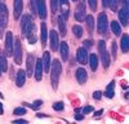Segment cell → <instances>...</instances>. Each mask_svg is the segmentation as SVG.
<instances>
[{
	"instance_id": "obj_7",
	"label": "cell",
	"mask_w": 129,
	"mask_h": 124,
	"mask_svg": "<svg viewBox=\"0 0 129 124\" xmlns=\"http://www.w3.org/2000/svg\"><path fill=\"white\" fill-rule=\"evenodd\" d=\"M85 18V3L84 2H80L75 9V19L78 22H83Z\"/></svg>"
},
{
	"instance_id": "obj_8",
	"label": "cell",
	"mask_w": 129,
	"mask_h": 124,
	"mask_svg": "<svg viewBox=\"0 0 129 124\" xmlns=\"http://www.w3.org/2000/svg\"><path fill=\"white\" fill-rule=\"evenodd\" d=\"M0 23L4 27L8 23V8L4 3V0H0Z\"/></svg>"
},
{
	"instance_id": "obj_21",
	"label": "cell",
	"mask_w": 129,
	"mask_h": 124,
	"mask_svg": "<svg viewBox=\"0 0 129 124\" xmlns=\"http://www.w3.org/2000/svg\"><path fill=\"white\" fill-rule=\"evenodd\" d=\"M66 17H63L62 14L58 17V26H59V30H61V34L62 36L66 35Z\"/></svg>"
},
{
	"instance_id": "obj_2",
	"label": "cell",
	"mask_w": 129,
	"mask_h": 124,
	"mask_svg": "<svg viewBox=\"0 0 129 124\" xmlns=\"http://www.w3.org/2000/svg\"><path fill=\"white\" fill-rule=\"evenodd\" d=\"M98 50L101 53V59H102V64H103V67L107 69L111 64V59H110V56H109V52L106 50V43L103 40H100L98 43Z\"/></svg>"
},
{
	"instance_id": "obj_29",
	"label": "cell",
	"mask_w": 129,
	"mask_h": 124,
	"mask_svg": "<svg viewBox=\"0 0 129 124\" xmlns=\"http://www.w3.org/2000/svg\"><path fill=\"white\" fill-rule=\"evenodd\" d=\"M0 66H2V71L3 72H5L7 70H8V64H7V58H5V56L2 53L0 54Z\"/></svg>"
},
{
	"instance_id": "obj_11",
	"label": "cell",
	"mask_w": 129,
	"mask_h": 124,
	"mask_svg": "<svg viewBox=\"0 0 129 124\" xmlns=\"http://www.w3.org/2000/svg\"><path fill=\"white\" fill-rule=\"evenodd\" d=\"M76 59L79 64L81 65H85V64H88V52L85 48H79L78 52H76Z\"/></svg>"
},
{
	"instance_id": "obj_23",
	"label": "cell",
	"mask_w": 129,
	"mask_h": 124,
	"mask_svg": "<svg viewBox=\"0 0 129 124\" xmlns=\"http://www.w3.org/2000/svg\"><path fill=\"white\" fill-rule=\"evenodd\" d=\"M41 61H43V67H44V71H49V67H50V56H49V52H45Z\"/></svg>"
},
{
	"instance_id": "obj_36",
	"label": "cell",
	"mask_w": 129,
	"mask_h": 124,
	"mask_svg": "<svg viewBox=\"0 0 129 124\" xmlns=\"http://www.w3.org/2000/svg\"><path fill=\"white\" fill-rule=\"evenodd\" d=\"M30 8L34 13H36V0H30Z\"/></svg>"
},
{
	"instance_id": "obj_43",
	"label": "cell",
	"mask_w": 129,
	"mask_h": 124,
	"mask_svg": "<svg viewBox=\"0 0 129 124\" xmlns=\"http://www.w3.org/2000/svg\"><path fill=\"white\" fill-rule=\"evenodd\" d=\"M14 123H21V124H26L27 120H23V119H18V120H14Z\"/></svg>"
},
{
	"instance_id": "obj_32",
	"label": "cell",
	"mask_w": 129,
	"mask_h": 124,
	"mask_svg": "<svg viewBox=\"0 0 129 124\" xmlns=\"http://www.w3.org/2000/svg\"><path fill=\"white\" fill-rule=\"evenodd\" d=\"M72 31H74V34H75V36L76 38H81L83 36V28L80 27V26H74L72 27Z\"/></svg>"
},
{
	"instance_id": "obj_48",
	"label": "cell",
	"mask_w": 129,
	"mask_h": 124,
	"mask_svg": "<svg viewBox=\"0 0 129 124\" xmlns=\"http://www.w3.org/2000/svg\"><path fill=\"white\" fill-rule=\"evenodd\" d=\"M2 72H3V71H2V66H0V76H2Z\"/></svg>"
},
{
	"instance_id": "obj_46",
	"label": "cell",
	"mask_w": 129,
	"mask_h": 124,
	"mask_svg": "<svg viewBox=\"0 0 129 124\" xmlns=\"http://www.w3.org/2000/svg\"><path fill=\"white\" fill-rule=\"evenodd\" d=\"M4 112V109H3V103H0V115Z\"/></svg>"
},
{
	"instance_id": "obj_12",
	"label": "cell",
	"mask_w": 129,
	"mask_h": 124,
	"mask_svg": "<svg viewBox=\"0 0 129 124\" xmlns=\"http://www.w3.org/2000/svg\"><path fill=\"white\" fill-rule=\"evenodd\" d=\"M49 38H50V48L53 52H56L59 47V39H58V34L56 33V31H50L49 34Z\"/></svg>"
},
{
	"instance_id": "obj_17",
	"label": "cell",
	"mask_w": 129,
	"mask_h": 124,
	"mask_svg": "<svg viewBox=\"0 0 129 124\" xmlns=\"http://www.w3.org/2000/svg\"><path fill=\"white\" fill-rule=\"evenodd\" d=\"M26 81V72L23 70H18L17 71V78H16V84L17 87H23Z\"/></svg>"
},
{
	"instance_id": "obj_15",
	"label": "cell",
	"mask_w": 129,
	"mask_h": 124,
	"mask_svg": "<svg viewBox=\"0 0 129 124\" xmlns=\"http://www.w3.org/2000/svg\"><path fill=\"white\" fill-rule=\"evenodd\" d=\"M35 79L36 80H41L43 78V71H44V67H43V61L41 58L40 59H36V64H35Z\"/></svg>"
},
{
	"instance_id": "obj_49",
	"label": "cell",
	"mask_w": 129,
	"mask_h": 124,
	"mask_svg": "<svg viewBox=\"0 0 129 124\" xmlns=\"http://www.w3.org/2000/svg\"><path fill=\"white\" fill-rule=\"evenodd\" d=\"M72 2H78V0H72Z\"/></svg>"
},
{
	"instance_id": "obj_33",
	"label": "cell",
	"mask_w": 129,
	"mask_h": 124,
	"mask_svg": "<svg viewBox=\"0 0 129 124\" xmlns=\"http://www.w3.org/2000/svg\"><path fill=\"white\" fill-rule=\"evenodd\" d=\"M13 114L14 115H23V114H26V109L25 107H17V109H14Z\"/></svg>"
},
{
	"instance_id": "obj_28",
	"label": "cell",
	"mask_w": 129,
	"mask_h": 124,
	"mask_svg": "<svg viewBox=\"0 0 129 124\" xmlns=\"http://www.w3.org/2000/svg\"><path fill=\"white\" fill-rule=\"evenodd\" d=\"M111 30H112V33L116 35V36H119L121 34V28H120V25L116 22V21H112L111 22Z\"/></svg>"
},
{
	"instance_id": "obj_19",
	"label": "cell",
	"mask_w": 129,
	"mask_h": 124,
	"mask_svg": "<svg viewBox=\"0 0 129 124\" xmlns=\"http://www.w3.org/2000/svg\"><path fill=\"white\" fill-rule=\"evenodd\" d=\"M59 50H61V57H62V61H66V59H67V57H69V45H67V43L62 41V43L59 44Z\"/></svg>"
},
{
	"instance_id": "obj_24",
	"label": "cell",
	"mask_w": 129,
	"mask_h": 124,
	"mask_svg": "<svg viewBox=\"0 0 129 124\" xmlns=\"http://www.w3.org/2000/svg\"><path fill=\"white\" fill-rule=\"evenodd\" d=\"M26 36H27V40H28V43L30 44H34L35 41H36V34H35V25L32 26L31 28H30V31L26 34Z\"/></svg>"
},
{
	"instance_id": "obj_22",
	"label": "cell",
	"mask_w": 129,
	"mask_h": 124,
	"mask_svg": "<svg viewBox=\"0 0 129 124\" xmlns=\"http://www.w3.org/2000/svg\"><path fill=\"white\" fill-rule=\"evenodd\" d=\"M47 25L43 22L41 23V33H40V39H41V47H45L47 44Z\"/></svg>"
},
{
	"instance_id": "obj_13",
	"label": "cell",
	"mask_w": 129,
	"mask_h": 124,
	"mask_svg": "<svg viewBox=\"0 0 129 124\" xmlns=\"http://www.w3.org/2000/svg\"><path fill=\"white\" fill-rule=\"evenodd\" d=\"M22 8H23V3L22 0H14L13 3V16L16 19H18L21 17V13H22Z\"/></svg>"
},
{
	"instance_id": "obj_40",
	"label": "cell",
	"mask_w": 129,
	"mask_h": 124,
	"mask_svg": "<svg viewBox=\"0 0 129 124\" xmlns=\"http://www.w3.org/2000/svg\"><path fill=\"white\" fill-rule=\"evenodd\" d=\"M92 111H93V107L92 106H87V107H84V110H83L84 114H88V112H92Z\"/></svg>"
},
{
	"instance_id": "obj_27",
	"label": "cell",
	"mask_w": 129,
	"mask_h": 124,
	"mask_svg": "<svg viewBox=\"0 0 129 124\" xmlns=\"http://www.w3.org/2000/svg\"><path fill=\"white\" fill-rule=\"evenodd\" d=\"M89 66H90V69L93 70V71H95L97 70V66H98V57H97L95 54H92L90 57H89Z\"/></svg>"
},
{
	"instance_id": "obj_9",
	"label": "cell",
	"mask_w": 129,
	"mask_h": 124,
	"mask_svg": "<svg viewBox=\"0 0 129 124\" xmlns=\"http://www.w3.org/2000/svg\"><path fill=\"white\" fill-rule=\"evenodd\" d=\"M36 13L41 19L47 18V7H45V0H36Z\"/></svg>"
},
{
	"instance_id": "obj_38",
	"label": "cell",
	"mask_w": 129,
	"mask_h": 124,
	"mask_svg": "<svg viewBox=\"0 0 129 124\" xmlns=\"http://www.w3.org/2000/svg\"><path fill=\"white\" fill-rule=\"evenodd\" d=\"M101 97H102V92L101 90H95L93 93V98L94 100H101Z\"/></svg>"
},
{
	"instance_id": "obj_47",
	"label": "cell",
	"mask_w": 129,
	"mask_h": 124,
	"mask_svg": "<svg viewBox=\"0 0 129 124\" xmlns=\"http://www.w3.org/2000/svg\"><path fill=\"white\" fill-rule=\"evenodd\" d=\"M102 112H103V110H100V111H97V112H95V115H101Z\"/></svg>"
},
{
	"instance_id": "obj_41",
	"label": "cell",
	"mask_w": 129,
	"mask_h": 124,
	"mask_svg": "<svg viewBox=\"0 0 129 124\" xmlns=\"http://www.w3.org/2000/svg\"><path fill=\"white\" fill-rule=\"evenodd\" d=\"M4 28H5V27H4L2 23H0V39H2L3 35H4Z\"/></svg>"
},
{
	"instance_id": "obj_30",
	"label": "cell",
	"mask_w": 129,
	"mask_h": 124,
	"mask_svg": "<svg viewBox=\"0 0 129 124\" xmlns=\"http://www.w3.org/2000/svg\"><path fill=\"white\" fill-rule=\"evenodd\" d=\"M120 3H121V0H109V7H110L112 10H117Z\"/></svg>"
},
{
	"instance_id": "obj_10",
	"label": "cell",
	"mask_w": 129,
	"mask_h": 124,
	"mask_svg": "<svg viewBox=\"0 0 129 124\" xmlns=\"http://www.w3.org/2000/svg\"><path fill=\"white\" fill-rule=\"evenodd\" d=\"M98 33L100 34H105L106 31H107V16L106 13H100L98 16Z\"/></svg>"
},
{
	"instance_id": "obj_35",
	"label": "cell",
	"mask_w": 129,
	"mask_h": 124,
	"mask_svg": "<svg viewBox=\"0 0 129 124\" xmlns=\"http://www.w3.org/2000/svg\"><path fill=\"white\" fill-rule=\"evenodd\" d=\"M116 43H115V41H112V44H111V56L114 57V59L116 58Z\"/></svg>"
},
{
	"instance_id": "obj_34",
	"label": "cell",
	"mask_w": 129,
	"mask_h": 124,
	"mask_svg": "<svg viewBox=\"0 0 129 124\" xmlns=\"http://www.w3.org/2000/svg\"><path fill=\"white\" fill-rule=\"evenodd\" d=\"M63 102H56L54 105H53V109H54L56 111H61V110H63Z\"/></svg>"
},
{
	"instance_id": "obj_44",
	"label": "cell",
	"mask_w": 129,
	"mask_h": 124,
	"mask_svg": "<svg viewBox=\"0 0 129 124\" xmlns=\"http://www.w3.org/2000/svg\"><path fill=\"white\" fill-rule=\"evenodd\" d=\"M102 5L103 7H109V0H102Z\"/></svg>"
},
{
	"instance_id": "obj_25",
	"label": "cell",
	"mask_w": 129,
	"mask_h": 124,
	"mask_svg": "<svg viewBox=\"0 0 129 124\" xmlns=\"http://www.w3.org/2000/svg\"><path fill=\"white\" fill-rule=\"evenodd\" d=\"M85 22H87V27H88L89 34H93V28H94V18H93V16L85 17Z\"/></svg>"
},
{
	"instance_id": "obj_39",
	"label": "cell",
	"mask_w": 129,
	"mask_h": 124,
	"mask_svg": "<svg viewBox=\"0 0 129 124\" xmlns=\"http://www.w3.org/2000/svg\"><path fill=\"white\" fill-rule=\"evenodd\" d=\"M43 105V101H40V100H38V101H35L34 102V105H31V107L32 109H38L39 106H41Z\"/></svg>"
},
{
	"instance_id": "obj_14",
	"label": "cell",
	"mask_w": 129,
	"mask_h": 124,
	"mask_svg": "<svg viewBox=\"0 0 129 124\" xmlns=\"http://www.w3.org/2000/svg\"><path fill=\"white\" fill-rule=\"evenodd\" d=\"M35 57L32 54L27 56V61H26V70H27V75L31 76V74L34 72V66H35Z\"/></svg>"
},
{
	"instance_id": "obj_1",
	"label": "cell",
	"mask_w": 129,
	"mask_h": 124,
	"mask_svg": "<svg viewBox=\"0 0 129 124\" xmlns=\"http://www.w3.org/2000/svg\"><path fill=\"white\" fill-rule=\"evenodd\" d=\"M61 72H62V65H61V62L58 59H53V62H52V72H50V81H52L53 89H57L58 88Z\"/></svg>"
},
{
	"instance_id": "obj_42",
	"label": "cell",
	"mask_w": 129,
	"mask_h": 124,
	"mask_svg": "<svg viewBox=\"0 0 129 124\" xmlns=\"http://www.w3.org/2000/svg\"><path fill=\"white\" fill-rule=\"evenodd\" d=\"M84 45H85V48H90L92 41H90V40H85V41H84Z\"/></svg>"
},
{
	"instance_id": "obj_16",
	"label": "cell",
	"mask_w": 129,
	"mask_h": 124,
	"mask_svg": "<svg viewBox=\"0 0 129 124\" xmlns=\"http://www.w3.org/2000/svg\"><path fill=\"white\" fill-rule=\"evenodd\" d=\"M59 5H61V14L63 17H69L70 14V4L69 0H59Z\"/></svg>"
},
{
	"instance_id": "obj_18",
	"label": "cell",
	"mask_w": 129,
	"mask_h": 124,
	"mask_svg": "<svg viewBox=\"0 0 129 124\" xmlns=\"http://www.w3.org/2000/svg\"><path fill=\"white\" fill-rule=\"evenodd\" d=\"M76 79H78V81L80 83V84H84L85 81H87V79H88V74H87V71H85L84 69H78L76 70Z\"/></svg>"
},
{
	"instance_id": "obj_20",
	"label": "cell",
	"mask_w": 129,
	"mask_h": 124,
	"mask_svg": "<svg viewBox=\"0 0 129 124\" xmlns=\"http://www.w3.org/2000/svg\"><path fill=\"white\" fill-rule=\"evenodd\" d=\"M120 47H121V50L124 53H128L129 52V36L128 35H123L121 36V40H120Z\"/></svg>"
},
{
	"instance_id": "obj_26",
	"label": "cell",
	"mask_w": 129,
	"mask_h": 124,
	"mask_svg": "<svg viewBox=\"0 0 129 124\" xmlns=\"http://www.w3.org/2000/svg\"><path fill=\"white\" fill-rule=\"evenodd\" d=\"M114 88H115V81H111L109 85L106 88V92H105V96L107 98H112L114 97Z\"/></svg>"
},
{
	"instance_id": "obj_6",
	"label": "cell",
	"mask_w": 129,
	"mask_h": 124,
	"mask_svg": "<svg viewBox=\"0 0 129 124\" xmlns=\"http://www.w3.org/2000/svg\"><path fill=\"white\" fill-rule=\"evenodd\" d=\"M13 47H14V41H13V34L8 31L7 35H5V52L7 54L10 56L13 54Z\"/></svg>"
},
{
	"instance_id": "obj_37",
	"label": "cell",
	"mask_w": 129,
	"mask_h": 124,
	"mask_svg": "<svg viewBox=\"0 0 129 124\" xmlns=\"http://www.w3.org/2000/svg\"><path fill=\"white\" fill-rule=\"evenodd\" d=\"M88 3H89V7L92 8V10L97 9V0H88Z\"/></svg>"
},
{
	"instance_id": "obj_45",
	"label": "cell",
	"mask_w": 129,
	"mask_h": 124,
	"mask_svg": "<svg viewBox=\"0 0 129 124\" xmlns=\"http://www.w3.org/2000/svg\"><path fill=\"white\" fill-rule=\"evenodd\" d=\"M75 119H76V120H81V119H84V116L83 115H76V116H75Z\"/></svg>"
},
{
	"instance_id": "obj_31",
	"label": "cell",
	"mask_w": 129,
	"mask_h": 124,
	"mask_svg": "<svg viewBox=\"0 0 129 124\" xmlns=\"http://www.w3.org/2000/svg\"><path fill=\"white\" fill-rule=\"evenodd\" d=\"M59 5V0H50V8H52V13H57Z\"/></svg>"
},
{
	"instance_id": "obj_3",
	"label": "cell",
	"mask_w": 129,
	"mask_h": 124,
	"mask_svg": "<svg viewBox=\"0 0 129 124\" xmlns=\"http://www.w3.org/2000/svg\"><path fill=\"white\" fill-rule=\"evenodd\" d=\"M123 7L119 10V19L121 25L126 26L128 25V19H129V0H121Z\"/></svg>"
},
{
	"instance_id": "obj_4",
	"label": "cell",
	"mask_w": 129,
	"mask_h": 124,
	"mask_svg": "<svg viewBox=\"0 0 129 124\" xmlns=\"http://www.w3.org/2000/svg\"><path fill=\"white\" fill-rule=\"evenodd\" d=\"M32 26H34V19H32V16H30V14L22 16V19H21V30H22V34L26 35Z\"/></svg>"
},
{
	"instance_id": "obj_5",
	"label": "cell",
	"mask_w": 129,
	"mask_h": 124,
	"mask_svg": "<svg viewBox=\"0 0 129 124\" xmlns=\"http://www.w3.org/2000/svg\"><path fill=\"white\" fill-rule=\"evenodd\" d=\"M13 57L14 62L17 65H19L22 62V45H21V40L16 39L14 40V47H13Z\"/></svg>"
}]
</instances>
